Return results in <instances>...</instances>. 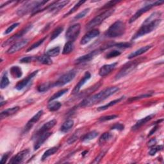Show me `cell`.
I'll use <instances>...</instances> for the list:
<instances>
[{
    "label": "cell",
    "instance_id": "cell-14",
    "mask_svg": "<svg viewBox=\"0 0 164 164\" xmlns=\"http://www.w3.org/2000/svg\"><path fill=\"white\" fill-rule=\"evenodd\" d=\"M56 124H57V121L55 119H52V120L47 122L46 123H45L41 127V128L34 134V135L33 136V139H34L35 138H36L37 136H38L39 135H40L41 134L48 132L50 130H51L52 128V127H53L54 126H55Z\"/></svg>",
    "mask_w": 164,
    "mask_h": 164
},
{
    "label": "cell",
    "instance_id": "cell-56",
    "mask_svg": "<svg viewBox=\"0 0 164 164\" xmlns=\"http://www.w3.org/2000/svg\"><path fill=\"white\" fill-rule=\"evenodd\" d=\"M88 153V151H85V152H84L83 153H82V155H83V156H85V154H86L85 153Z\"/></svg>",
    "mask_w": 164,
    "mask_h": 164
},
{
    "label": "cell",
    "instance_id": "cell-9",
    "mask_svg": "<svg viewBox=\"0 0 164 164\" xmlns=\"http://www.w3.org/2000/svg\"><path fill=\"white\" fill-rule=\"evenodd\" d=\"M163 3V2H154L152 3H149L146 5L144 6L143 7H142L141 8H140L139 10L136 12L130 19V21L129 23H133L134 21H135L136 19H138L139 17H140L143 14H145V12H147L148 11H149L151 8H152L153 7L155 6H158V5H160L162 4Z\"/></svg>",
    "mask_w": 164,
    "mask_h": 164
},
{
    "label": "cell",
    "instance_id": "cell-52",
    "mask_svg": "<svg viewBox=\"0 0 164 164\" xmlns=\"http://www.w3.org/2000/svg\"><path fill=\"white\" fill-rule=\"evenodd\" d=\"M119 2L118 1H110V2H108L105 5V6L103 7V8H112L113 6L115 5L117 3H119Z\"/></svg>",
    "mask_w": 164,
    "mask_h": 164
},
{
    "label": "cell",
    "instance_id": "cell-8",
    "mask_svg": "<svg viewBox=\"0 0 164 164\" xmlns=\"http://www.w3.org/2000/svg\"><path fill=\"white\" fill-rule=\"evenodd\" d=\"M81 25L79 23L71 26L66 33V38L68 41L75 42L80 33Z\"/></svg>",
    "mask_w": 164,
    "mask_h": 164
},
{
    "label": "cell",
    "instance_id": "cell-15",
    "mask_svg": "<svg viewBox=\"0 0 164 164\" xmlns=\"http://www.w3.org/2000/svg\"><path fill=\"white\" fill-rule=\"evenodd\" d=\"M39 71L37 70V71H33V72H32V73L28 75L27 77H26L25 78H24L23 80H22L21 81H20L19 83H17V84L15 85V88L18 90H21L22 89H23L24 88H25L27 85H28V84L30 83V82L32 81V80L37 75Z\"/></svg>",
    "mask_w": 164,
    "mask_h": 164
},
{
    "label": "cell",
    "instance_id": "cell-12",
    "mask_svg": "<svg viewBox=\"0 0 164 164\" xmlns=\"http://www.w3.org/2000/svg\"><path fill=\"white\" fill-rule=\"evenodd\" d=\"M30 154L29 149H24L21 151V152L18 153L16 155L11 158V160L9 162V163L11 164H17L21 163L23 162V161L28 157Z\"/></svg>",
    "mask_w": 164,
    "mask_h": 164
},
{
    "label": "cell",
    "instance_id": "cell-26",
    "mask_svg": "<svg viewBox=\"0 0 164 164\" xmlns=\"http://www.w3.org/2000/svg\"><path fill=\"white\" fill-rule=\"evenodd\" d=\"M124 99V97H121L119 98L118 99H116L115 100H114V101H110V103H108V104L105 105H103V106H99L97 108V110L98 111H103V110H106V109L109 108L110 107L112 106H114L115 105L119 103V102H121L123 99Z\"/></svg>",
    "mask_w": 164,
    "mask_h": 164
},
{
    "label": "cell",
    "instance_id": "cell-47",
    "mask_svg": "<svg viewBox=\"0 0 164 164\" xmlns=\"http://www.w3.org/2000/svg\"><path fill=\"white\" fill-rule=\"evenodd\" d=\"M35 60H37V57H26L20 60L21 63H30Z\"/></svg>",
    "mask_w": 164,
    "mask_h": 164
},
{
    "label": "cell",
    "instance_id": "cell-42",
    "mask_svg": "<svg viewBox=\"0 0 164 164\" xmlns=\"http://www.w3.org/2000/svg\"><path fill=\"white\" fill-rule=\"evenodd\" d=\"M46 38H47V37H45L41 39V40L38 41L37 42L34 43L32 45H31V46H30L28 50H27V52L30 51H32V50H34V49H35V48H38L39 46H40V45H41L44 42V41H45V39H46Z\"/></svg>",
    "mask_w": 164,
    "mask_h": 164
},
{
    "label": "cell",
    "instance_id": "cell-18",
    "mask_svg": "<svg viewBox=\"0 0 164 164\" xmlns=\"http://www.w3.org/2000/svg\"><path fill=\"white\" fill-rule=\"evenodd\" d=\"M52 133L51 132H46L45 133L41 134L40 135H39L37 137L35 138L33 140H35V142H34V150H37L41 145L43 144V143L51 135Z\"/></svg>",
    "mask_w": 164,
    "mask_h": 164
},
{
    "label": "cell",
    "instance_id": "cell-5",
    "mask_svg": "<svg viewBox=\"0 0 164 164\" xmlns=\"http://www.w3.org/2000/svg\"><path fill=\"white\" fill-rule=\"evenodd\" d=\"M143 60L144 58H140L126 63L124 66H123V67L121 69L119 72L116 75L115 77V80H119L131 73V72L136 67V66H137L140 63L143 62Z\"/></svg>",
    "mask_w": 164,
    "mask_h": 164
},
{
    "label": "cell",
    "instance_id": "cell-4",
    "mask_svg": "<svg viewBox=\"0 0 164 164\" xmlns=\"http://www.w3.org/2000/svg\"><path fill=\"white\" fill-rule=\"evenodd\" d=\"M126 31V25L121 21H117L112 24L105 33V36L108 38L119 37L124 35Z\"/></svg>",
    "mask_w": 164,
    "mask_h": 164
},
{
    "label": "cell",
    "instance_id": "cell-19",
    "mask_svg": "<svg viewBox=\"0 0 164 164\" xmlns=\"http://www.w3.org/2000/svg\"><path fill=\"white\" fill-rule=\"evenodd\" d=\"M43 110H40L39 111L37 114H36L32 119L27 123V124H26L24 128V133H26L28 132L32 127H33V126L39 121V120L41 119V117H42V115H43Z\"/></svg>",
    "mask_w": 164,
    "mask_h": 164
},
{
    "label": "cell",
    "instance_id": "cell-46",
    "mask_svg": "<svg viewBox=\"0 0 164 164\" xmlns=\"http://www.w3.org/2000/svg\"><path fill=\"white\" fill-rule=\"evenodd\" d=\"M89 11H90V8L85 9V10L81 11L80 13H79L78 14H77V15L75 17V19L78 20V19H81V18L84 17L89 12Z\"/></svg>",
    "mask_w": 164,
    "mask_h": 164
},
{
    "label": "cell",
    "instance_id": "cell-55",
    "mask_svg": "<svg viewBox=\"0 0 164 164\" xmlns=\"http://www.w3.org/2000/svg\"><path fill=\"white\" fill-rule=\"evenodd\" d=\"M157 128H158V126H155L154 127H153V128L151 130V131L149 132V134L148 135V136H150L151 135H152L154 132H156V130H157Z\"/></svg>",
    "mask_w": 164,
    "mask_h": 164
},
{
    "label": "cell",
    "instance_id": "cell-32",
    "mask_svg": "<svg viewBox=\"0 0 164 164\" xmlns=\"http://www.w3.org/2000/svg\"><path fill=\"white\" fill-rule=\"evenodd\" d=\"M98 135V132L96 131H92L87 134H85L81 139V140L83 142H88L91 140L95 139Z\"/></svg>",
    "mask_w": 164,
    "mask_h": 164
},
{
    "label": "cell",
    "instance_id": "cell-40",
    "mask_svg": "<svg viewBox=\"0 0 164 164\" xmlns=\"http://www.w3.org/2000/svg\"><path fill=\"white\" fill-rule=\"evenodd\" d=\"M121 54V53L119 51L114 50H112L110 52H108L105 55V58L106 59H110L112 58H114V57L119 56Z\"/></svg>",
    "mask_w": 164,
    "mask_h": 164
},
{
    "label": "cell",
    "instance_id": "cell-30",
    "mask_svg": "<svg viewBox=\"0 0 164 164\" xmlns=\"http://www.w3.org/2000/svg\"><path fill=\"white\" fill-rule=\"evenodd\" d=\"M74 42H71V41H67L64 47H63V51H62V53L63 54H68L69 53H71L72 51L74 50Z\"/></svg>",
    "mask_w": 164,
    "mask_h": 164
},
{
    "label": "cell",
    "instance_id": "cell-39",
    "mask_svg": "<svg viewBox=\"0 0 164 164\" xmlns=\"http://www.w3.org/2000/svg\"><path fill=\"white\" fill-rule=\"evenodd\" d=\"M63 30V26H58L57 28L54 30V31L53 32L51 35V40H54V39H56L58 36L62 32Z\"/></svg>",
    "mask_w": 164,
    "mask_h": 164
},
{
    "label": "cell",
    "instance_id": "cell-31",
    "mask_svg": "<svg viewBox=\"0 0 164 164\" xmlns=\"http://www.w3.org/2000/svg\"><path fill=\"white\" fill-rule=\"evenodd\" d=\"M58 150V147H53L51 148H50L46 151L44 152V153L43 154V155L41 158V160L42 161L45 160V159L48 158L49 157L53 155V154L57 153Z\"/></svg>",
    "mask_w": 164,
    "mask_h": 164
},
{
    "label": "cell",
    "instance_id": "cell-41",
    "mask_svg": "<svg viewBox=\"0 0 164 164\" xmlns=\"http://www.w3.org/2000/svg\"><path fill=\"white\" fill-rule=\"evenodd\" d=\"M84 3H85V1H79V2H78V3L74 6V7H73V8H72L71 9V10L69 11V12L67 13V14L64 15V17L68 16L69 15H70V14H72V13H74L75 11H76L78 10V9L79 8V7H80L81 5H83Z\"/></svg>",
    "mask_w": 164,
    "mask_h": 164
},
{
    "label": "cell",
    "instance_id": "cell-20",
    "mask_svg": "<svg viewBox=\"0 0 164 164\" xmlns=\"http://www.w3.org/2000/svg\"><path fill=\"white\" fill-rule=\"evenodd\" d=\"M117 65V62H114L111 64H107L102 66L99 71V75L100 76L104 77L110 74V72L116 67Z\"/></svg>",
    "mask_w": 164,
    "mask_h": 164
},
{
    "label": "cell",
    "instance_id": "cell-25",
    "mask_svg": "<svg viewBox=\"0 0 164 164\" xmlns=\"http://www.w3.org/2000/svg\"><path fill=\"white\" fill-rule=\"evenodd\" d=\"M151 48H152V45H145V46H144V47L140 48L139 50H136V51L133 52L132 53H131L130 54V55L128 57H127V58H128V59H132L134 57H139V56L141 55V54H142L143 53H145L146 51H148V50H149Z\"/></svg>",
    "mask_w": 164,
    "mask_h": 164
},
{
    "label": "cell",
    "instance_id": "cell-11",
    "mask_svg": "<svg viewBox=\"0 0 164 164\" xmlns=\"http://www.w3.org/2000/svg\"><path fill=\"white\" fill-rule=\"evenodd\" d=\"M32 26H32V24H30V25H28V26H27L26 27V28H24V29H23L22 30H21L19 32H18L17 33L15 34L14 35L12 36V37L9 38L6 41H5V42L3 44L2 46L4 47V46H5V45H6L11 44V43L14 42V41H17V39H20L21 37H23V36L25 33H26L27 32H28V31L32 28Z\"/></svg>",
    "mask_w": 164,
    "mask_h": 164
},
{
    "label": "cell",
    "instance_id": "cell-34",
    "mask_svg": "<svg viewBox=\"0 0 164 164\" xmlns=\"http://www.w3.org/2000/svg\"><path fill=\"white\" fill-rule=\"evenodd\" d=\"M60 53V48L59 46L53 48L47 51L46 54L50 57H57Z\"/></svg>",
    "mask_w": 164,
    "mask_h": 164
},
{
    "label": "cell",
    "instance_id": "cell-1",
    "mask_svg": "<svg viewBox=\"0 0 164 164\" xmlns=\"http://www.w3.org/2000/svg\"><path fill=\"white\" fill-rule=\"evenodd\" d=\"M161 15L160 12H154L151 14L144 21L139 30L135 33L132 40H135L156 30L162 22Z\"/></svg>",
    "mask_w": 164,
    "mask_h": 164
},
{
    "label": "cell",
    "instance_id": "cell-36",
    "mask_svg": "<svg viewBox=\"0 0 164 164\" xmlns=\"http://www.w3.org/2000/svg\"><path fill=\"white\" fill-rule=\"evenodd\" d=\"M112 135L111 133L106 132L103 133L101 136H100L99 140V145H103L105 142H106L108 140H110V139L112 137Z\"/></svg>",
    "mask_w": 164,
    "mask_h": 164
},
{
    "label": "cell",
    "instance_id": "cell-10",
    "mask_svg": "<svg viewBox=\"0 0 164 164\" xmlns=\"http://www.w3.org/2000/svg\"><path fill=\"white\" fill-rule=\"evenodd\" d=\"M102 51L101 49H98L94 51H93L92 52H90L87 54H85L84 56H81L80 57H79L78 58H77L75 62V63L77 65L78 64H81V63H84L88 62H90V60H92L96 55L99 54Z\"/></svg>",
    "mask_w": 164,
    "mask_h": 164
},
{
    "label": "cell",
    "instance_id": "cell-6",
    "mask_svg": "<svg viewBox=\"0 0 164 164\" xmlns=\"http://www.w3.org/2000/svg\"><path fill=\"white\" fill-rule=\"evenodd\" d=\"M114 11H115L114 9H109V10H107L105 12H103L102 14L96 16L87 24L86 29L87 30L93 29L94 27L100 25L106 19H107L108 17L111 16L114 14Z\"/></svg>",
    "mask_w": 164,
    "mask_h": 164
},
{
    "label": "cell",
    "instance_id": "cell-7",
    "mask_svg": "<svg viewBox=\"0 0 164 164\" xmlns=\"http://www.w3.org/2000/svg\"><path fill=\"white\" fill-rule=\"evenodd\" d=\"M76 75V71L75 70H71L64 75L60 76L55 82L52 84V87H61L69 83L71 81L73 80Z\"/></svg>",
    "mask_w": 164,
    "mask_h": 164
},
{
    "label": "cell",
    "instance_id": "cell-33",
    "mask_svg": "<svg viewBox=\"0 0 164 164\" xmlns=\"http://www.w3.org/2000/svg\"><path fill=\"white\" fill-rule=\"evenodd\" d=\"M62 106L59 101H51L48 105V109L50 112H55L58 110Z\"/></svg>",
    "mask_w": 164,
    "mask_h": 164
},
{
    "label": "cell",
    "instance_id": "cell-45",
    "mask_svg": "<svg viewBox=\"0 0 164 164\" xmlns=\"http://www.w3.org/2000/svg\"><path fill=\"white\" fill-rule=\"evenodd\" d=\"M162 149H163V145H158V146H156V147L153 146L150 149L149 154V155H151V156H154V154H155L158 151H162Z\"/></svg>",
    "mask_w": 164,
    "mask_h": 164
},
{
    "label": "cell",
    "instance_id": "cell-28",
    "mask_svg": "<svg viewBox=\"0 0 164 164\" xmlns=\"http://www.w3.org/2000/svg\"><path fill=\"white\" fill-rule=\"evenodd\" d=\"M11 75L15 78H19L23 75L21 69L19 66H13L10 69Z\"/></svg>",
    "mask_w": 164,
    "mask_h": 164
},
{
    "label": "cell",
    "instance_id": "cell-51",
    "mask_svg": "<svg viewBox=\"0 0 164 164\" xmlns=\"http://www.w3.org/2000/svg\"><path fill=\"white\" fill-rule=\"evenodd\" d=\"M124 126L121 123H116L111 127V130H117L119 131H122L124 130Z\"/></svg>",
    "mask_w": 164,
    "mask_h": 164
},
{
    "label": "cell",
    "instance_id": "cell-23",
    "mask_svg": "<svg viewBox=\"0 0 164 164\" xmlns=\"http://www.w3.org/2000/svg\"><path fill=\"white\" fill-rule=\"evenodd\" d=\"M101 84L99 82V83L95 84L93 87H89L88 89H86L85 90H84L82 93H81L80 94H78V98L88 97L90 94H92L94 92V91H96L100 86H101Z\"/></svg>",
    "mask_w": 164,
    "mask_h": 164
},
{
    "label": "cell",
    "instance_id": "cell-27",
    "mask_svg": "<svg viewBox=\"0 0 164 164\" xmlns=\"http://www.w3.org/2000/svg\"><path fill=\"white\" fill-rule=\"evenodd\" d=\"M74 126V121L72 119H69L66 121L62 124L60 127V131L62 133H66L69 132Z\"/></svg>",
    "mask_w": 164,
    "mask_h": 164
},
{
    "label": "cell",
    "instance_id": "cell-54",
    "mask_svg": "<svg viewBox=\"0 0 164 164\" xmlns=\"http://www.w3.org/2000/svg\"><path fill=\"white\" fill-rule=\"evenodd\" d=\"M157 144V140L155 139H151L149 142H148V146L150 147V148H152L153 146H154V145H156Z\"/></svg>",
    "mask_w": 164,
    "mask_h": 164
},
{
    "label": "cell",
    "instance_id": "cell-35",
    "mask_svg": "<svg viewBox=\"0 0 164 164\" xmlns=\"http://www.w3.org/2000/svg\"><path fill=\"white\" fill-rule=\"evenodd\" d=\"M68 92V88H64V89H62L60 91H58V92H57V93L54 94L49 99V102H51L52 101H54V100H55L58 98H59L60 97L62 96L63 95H64L66 93Z\"/></svg>",
    "mask_w": 164,
    "mask_h": 164
},
{
    "label": "cell",
    "instance_id": "cell-22",
    "mask_svg": "<svg viewBox=\"0 0 164 164\" xmlns=\"http://www.w3.org/2000/svg\"><path fill=\"white\" fill-rule=\"evenodd\" d=\"M154 117V114H151L149 115H148L144 118H142V119H140L139 121H138L135 123V124L132 126V131H136L139 130L140 127H142L143 125L146 124L148 122H149V121H151L153 118Z\"/></svg>",
    "mask_w": 164,
    "mask_h": 164
},
{
    "label": "cell",
    "instance_id": "cell-17",
    "mask_svg": "<svg viewBox=\"0 0 164 164\" xmlns=\"http://www.w3.org/2000/svg\"><path fill=\"white\" fill-rule=\"evenodd\" d=\"M100 32L99 30L97 29H93L91 30L90 31L88 32L82 39H81L80 41V44L81 45H85L86 44H87L88 42H89L91 40L97 37V36H99Z\"/></svg>",
    "mask_w": 164,
    "mask_h": 164
},
{
    "label": "cell",
    "instance_id": "cell-21",
    "mask_svg": "<svg viewBox=\"0 0 164 164\" xmlns=\"http://www.w3.org/2000/svg\"><path fill=\"white\" fill-rule=\"evenodd\" d=\"M90 77H91V75H90V72H86L85 73V75H84V77H83V78L81 79V80L78 82V84L75 87L74 89L72 90V94H78L79 93L80 90L82 87V86H83L88 80H90Z\"/></svg>",
    "mask_w": 164,
    "mask_h": 164
},
{
    "label": "cell",
    "instance_id": "cell-16",
    "mask_svg": "<svg viewBox=\"0 0 164 164\" xmlns=\"http://www.w3.org/2000/svg\"><path fill=\"white\" fill-rule=\"evenodd\" d=\"M28 42L29 41L28 39H23L20 41H18L17 42L14 44L12 46L7 50L6 53L7 54L15 53L18 51H19L20 50L23 49V48H24L26 45L28 44Z\"/></svg>",
    "mask_w": 164,
    "mask_h": 164
},
{
    "label": "cell",
    "instance_id": "cell-49",
    "mask_svg": "<svg viewBox=\"0 0 164 164\" xmlns=\"http://www.w3.org/2000/svg\"><path fill=\"white\" fill-rule=\"evenodd\" d=\"M20 23H15L13 24H12L11 26H10L8 27V28L5 30V32H4V35H7L8 33H10L11 32H12L15 28H17V27H18L19 26Z\"/></svg>",
    "mask_w": 164,
    "mask_h": 164
},
{
    "label": "cell",
    "instance_id": "cell-53",
    "mask_svg": "<svg viewBox=\"0 0 164 164\" xmlns=\"http://www.w3.org/2000/svg\"><path fill=\"white\" fill-rule=\"evenodd\" d=\"M8 157H9V153H6L5 154H4L2 158V160H1V163L3 164V163H5L6 160H8Z\"/></svg>",
    "mask_w": 164,
    "mask_h": 164
},
{
    "label": "cell",
    "instance_id": "cell-50",
    "mask_svg": "<svg viewBox=\"0 0 164 164\" xmlns=\"http://www.w3.org/2000/svg\"><path fill=\"white\" fill-rule=\"evenodd\" d=\"M106 151H101V153H100L99 154V155L95 158L94 161L93 162V163H98L100 162V161L101 160V159L103 158V157L105 155V153H106Z\"/></svg>",
    "mask_w": 164,
    "mask_h": 164
},
{
    "label": "cell",
    "instance_id": "cell-2",
    "mask_svg": "<svg viewBox=\"0 0 164 164\" xmlns=\"http://www.w3.org/2000/svg\"><path fill=\"white\" fill-rule=\"evenodd\" d=\"M119 90V88L117 87H111L110 88H106L98 94L85 98L83 101L78 105V106L80 108H85L99 103L104 101V100L107 99L108 97H110L116 93Z\"/></svg>",
    "mask_w": 164,
    "mask_h": 164
},
{
    "label": "cell",
    "instance_id": "cell-43",
    "mask_svg": "<svg viewBox=\"0 0 164 164\" xmlns=\"http://www.w3.org/2000/svg\"><path fill=\"white\" fill-rule=\"evenodd\" d=\"M79 131H77L76 133H75L73 135H72L71 137L68 139L67 140V143L68 144H73L75 142H76L78 139L79 138V136H80V133H79Z\"/></svg>",
    "mask_w": 164,
    "mask_h": 164
},
{
    "label": "cell",
    "instance_id": "cell-3",
    "mask_svg": "<svg viewBox=\"0 0 164 164\" xmlns=\"http://www.w3.org/2000/svg\"><path fill=\"white\" fill-rule=\"evenodd\" d=\"M48 1H32L26 2L24 5L18 8L17 14L19 16H23L25 14L30 12L32 13V15L37 14L40 7L44 6Z\"/></svg>",
    "mask_w": 164,
    "mask_h": 164
},
{
    "label": "cell",
    "instance_id": "cell-48",
    "mask_svg": "<svg viewBox=\"0 0 164 164\" xmlns=\"http://www.w3.org/2000/svg\"><path fill=\"white\" fill-rule=\"evenodd\" d=\"M152 96V94L150 93H147V94H142L139 96H136V97H131L130 99H129L128 101H135V100H138V99H143V98H146V97H151Z\"/></svg>",
    "mask_w": 164,
    "mask_h": 164
},
{
    "label": "cell",
    "instance_id": "cell-37",
    "mask_svg": "<svg viewBox=\"0 0 164 164\" xmlns=\"http://www.w3.org/2000/svg\"><path fill=\"white\" fill-rule=\"evenodd\" d=\"M52 88V84L51 83H44L41 84L37 87V90L40 93H44L48 91L50 88Z\"/></svg>",
    "mask_w": 164,
    "mask_h": 164
},
{
    "label": "cell",
    "instance_id": "cell-29",
    "mask_svg": "<svg viewBox=\"0 0 164 164\" xmlns=\"http://www.w3.org/2000/svg\"><path fill=\"white\" fill-rule=\"evenodd\" d=\"M37 61L42 63V64H45V65H51L53 63V61L51 57L47 55L46 54H43V55L42 56L37 57Z\"/></svg>",
    "mask_w": 164,
    "mask_h": 164
},
{
    "label": "cell",
    "instance_id": "cell-38",
    "mask_svg": "<svg viewBox=\"0 0 164 164\" xmlns=\"http://www.w3.org/2000/svg\"><path fill=\"white\" fill-rule=\"evenodd\" d=\"M9 83H10V81H9L7 75H6V73H5L2 77L1 84H0V87H1L2 89H3V88H6L9 85Z\"/></svg>",
    "mask_w": 164,
    "mask_h": 164
},
{
    "label": "cell",
    "instance_id": "cell-24",
    "mask_svg": "<svg viewBox=\"0 0 164 164\" xmlns=\"http://www.w3.org/2000/svg\"><path fill=\"white\" fill-rule=\"evenodd\" d=\"M19 110V106H15L12 107L11 108H8L6 110H3V112H1V114H0V117H1V119H3L5 118H6L9 116L12 115L17 113Z\"/></svg>",
    "mask_w": 164,
    "mask_h": 164
},
{
    "label": "cell",
    "instance_id": "cell-13",
    "mask_svg": "<svg viewBox=\"0 0 164 164\" xmlns=\"http://www.w3.org/2000/svg\"><path fill=\"white\" fill-rule=\"evenodd\" d=\"M69 3V1H61V2H55L51 3V5H49L46 8H44V9H47L50 12L56 13L60 11L62 8H63L66 5H67Z\"/></svg>",
    "mask_w": 164,
    "mask_h": 164
},
{
    "label": "cell",
    "instance_id": "cell-44",
    "mask_svg": "<svg viewBox=\"0 0 164 164\" xmlns=\"http://www.w3.org/2000/svg\"><path fill=\"white\" fill-rule=\"evenodd\" d=\"M117 117H118V115H106V116H104V117H100L99 119V122H105V121H110V120H113L114 119H116Z\"/></svg>",
    "mask_w": 164,
    "mask_h": 164
}]
</instances>
